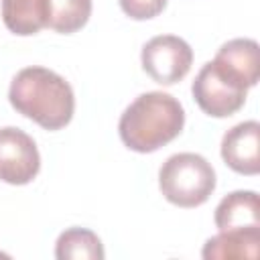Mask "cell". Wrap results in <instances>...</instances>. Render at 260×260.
Wrapping results in <instances>:
<instances>
[{
	"label": "cell",
	"mask_w": 260,
	"mask_h": 260,
	"mask_svg": "<svg viewBox=\"0 0 260 260\" xmlns=\"http://www.w3.org/2000/svg\"><path fill=\"white\" fill-rule=\"evenodd\" d=\"M217 230L260 228V199L256 191H234L215 207Z\"/></svg>",
	"instance_id": "10"
},
{
	"label": "cell",
	"mask_w": 260,
	"mask_h": 260,
	"mask_svg": "<svg viewBox=\"0 0 260 260\" xmlns=\"http://www.w3.org/2000/svg\"><path fill=\"white\" fill-rule=\"evenodd\" d=\"M158 187L165 199L179 207L203 205L215 189V171L195 152L169 156L158 171Z\"/></svg>",
	"instance_id": "3"
},
{
	"label": "cell",
	"mask_w": 260,
	"mask_h": 260,
	"mask_svg": "<svg viewBox=\"0 0 260 260\" xmlns=\"http://www.w3.org/2000/svg\"><path fill=\"white\" fill-rule=\"evenodd\" d=\"M140 61L142 69L152 81L173 85L189 73L193 65V49L181 37L158 35L142 47Z\"/></svg>",
	"instance_id": "4"
},
{
	"label": "cell",
	"mask_w": 260,
	"mask_h": 260,
	"mask_svg": "<svg viewBox=\"0 0 260 260\" xmlns=\"http://www.w3.org/2000/svg\"><path fill=\"white\" fill-rule=\"evenodd\" d=\"M185 126V110L177 98L165 91L140 93L120 116L118 132L134 152H154L175 140Z\"/></svg>",
	"instance_id": "2"
},
{
	"label": "cell",
	"mask_w": 260,
	"mask_h": 260,
	"mask_svg": "<svg viewBox=\"0 0 260 260\" xmlns=\"http://www.w3.org/2000/svg\"><path fill=\"white\" fill-rule=\"evenodd\" d=\"M191 91H193V100L197 102V106L207 116H213V118H228L236 114L244 106L246 95H248V89L238 85L230 77H225L213 65V61L205 63L199 69L191 85Z\"/></svg>",
	"instance_id": "5"
},
{
	"label": "cell",
	"mask_w": 260,
	"mask_h": 260,
	"mask_svg": "<svg viewBox=\"0 0 260 260\" xmlns=\"http://www.w3.org/2000/svg\"><path fill=\"white\" fill-rule=\"evenodd\" d=\"M118 2H120V8L124 10V14L134 20L154 18L167 6V0H118Z\"/></svg>",
	"instance_id": "14"
},
{
	"label": "cell",
	"mask_w": 260,
	"mask_h": 260,
	"mask_svg": "<svg viewBox=\"0 0 260 260\" xmlns=\"http://www.w3.org/2000/svg\"><path fill=\"white\" fill-rule=\"evenodd\" d=\"M41 169L35 140L20 128H0V181L8 185L30 183Z\"/></svg>",
	"instance_id": "6"
},
{
	"label": "cell",
	"mask_w": 260,
	"mask_h": 260,
	"mask_svg": "<svg viewBox=\"0 0 260 260\" xmlns=\"http://www.w3.org/2000/svg\"><path fill=\"white\" fill-rule=\"evenodd\" d=\"M260 228H240L221 230L217 236L209 238L203 246L201 256L205 260H230V258H258Z\"/></svg>",
	"instance_id": "9"
},
{
	"label": "cell",
	"mask_w": 260,
	"mask_h": 260,
	"mask_svg": "<svg viewBox=\"0 0 260 260\" xmlns=\"http://www.w3.org/2000/svg\"><path fill=\"white\" fill-rule=\"evenodd\" d=\"M12 108L45 130L65 128L75 110L71 85L47 67L20 69L8 89Z\"/></svg>",
	"instance_id": "1"
},
{
	"label": "cell",
	"mask_w": 260,
	"mask_h": 260,
	"mask_svg": "<svg viewBox=\"0 0 260 260\" xmlns=\"http://www.w3.org/2000/svg\"><path fill=\"white\" fill-rule=\"evenodd\" d=\"M91 16V0H49V20L47 26L71 35L85 26Z\"/></svg>",
	"instance_id": "13"
},
{
	"label": "cell",
	"mask_w": 260,
	"mask_h": 260,
	"mask_svg": "<svg viewBox=\"0 0 260 260\" xmlns=\"http://www.w3.org/2000/svg\"><path fill=\"white\" fill-rule=\"evenodd\" d=\"M6 28L18 37H28L47 26L49 0H0Z\"/></svg>",
	"instance_id": "11"
},
{
	"label": "cell",
	"mask_w": 260,
	"mask_h": 260,
	"mask_svg": "<svg viewBox=\"0 0 260 260\" xmlns=\"http://www.w3.org/2000/svg\"><path fill=\"white\" fill-rule=\"evenodd\" d=\"M104 246L102 240L85 228H69L65 230L55 244L57 260H102Z\"/></svg>",
	"instance_id": "12"
},
{
	"label": "cell",
	"mask_w": 260,
	"mask_h": 260,
	"mask_svg": "<svg viewBox=\"0 0 260 260\" xmlns=\"http://www.w3.org/2000/svg\"><path fill=\"white\" fill-rule=\"evenodd\" d=\"M213 65L238 85L250 89L260 77V53L254 39H232L217 51Z\"/></svg>",
	"instance_id": "8"
},
{
	"label": "cell",
	"mask_w": 260,
	"mask_h": 260,
	"mask_svg": "<svg viewBox=\"0 0 260 260\" xmlns=\"http://www.w3.org/2000/svg\"><path fill=\"white\" fill-rule=\"evenodd\" d=\"M223 162L240 175H258L260 171V124L256 120L240 122L221 138Z\"/></svg>",
	"instance_id": "7"
}]
</instances>
